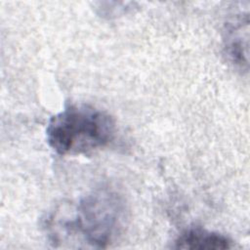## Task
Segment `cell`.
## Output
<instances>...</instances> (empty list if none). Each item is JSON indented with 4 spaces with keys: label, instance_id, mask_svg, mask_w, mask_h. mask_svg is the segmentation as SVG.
<instances>
[{
    "label": "cell",
    "instance_id": "6da1fadb",
    "mask_svg": "<svg viewBox=\"0 0 250 250\" xmlns=\"http://www.w3.org/2000/svg\"><path fill=\"white\" fill-rule=\"evenodd\" d=\"M128 209L117 191L102 188L75 202L58 206L44 219V229L54 246L107 248L122 235Z\"/></svg>",
    "mask_w": 250,
    "mask_h": 250
},
{
    "label": "cell",
    "instance_id": "7a4b0ae2",
    "mask_svg": "<svg viewBox=\"0 0 250 250\" xmlns=\"http://www.w3.org/2000/svg\"><path fill=\"white\" fill-rule=\"evenodd\" d=\"M114 132V120L105 111L87 104H70L50 118L46 139L60 155H80L105 146Z\"/></svg>",
    "mask_w": 250,
    "mask_h": 250
},
{
    "label": "cell",
    "instance_id": "3957f363",
    "mask_svg": "<svg viewBox=\"0 0 250 250\" xmlns=\"http://www.w3.org/2000/svg\"><path fill=\"white\" fill-rule=\"evenodd\" d=\"M224 49L229 62L239 70H248L249 17L236 15L227 22L224 30Z\"/></svg>",
    "mask_w": 250,
    "mask_h": 250
},
{
    "label": "cell",
    "instance_id": "277c9868",
    "mask_svg": "<svg viewBox=\"0 0 250 250\" xmlns=\"http://www.w3.org/2000/svg\"><path fill=\"white\" fill-rule=\"evenodd\" d=\"M232 241L226 235L201 228L184 230L175 240L174 248L188 250H224L231 248Z\"/></svg>",
    "mask_w": 250,
    "mask_h": 250
}]
</instances>
